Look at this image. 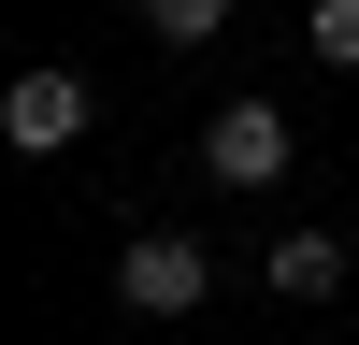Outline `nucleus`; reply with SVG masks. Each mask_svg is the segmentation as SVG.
I'll list each match as a JSON object with an SVG mask.
<instances>
[{
  "label": "nucleus",
  "mask_w": 359,
  "mask_h": 345,
  "mask_svg": "<svg viewBox=\"0 0 359 345\" xmlns=\"http://www.w3.org/2000/svg\"><path fill=\"white\" fill-rule=\"evenodd\" d=\"M316 58H331V72H359V0H316Z\"/></svg>",
  "instance_id": "nucleus-6"
},
{
  "label": "nucleus",
  "mask_w": 359,
  "mask_h": 345,
  "mask_svg": "<svg viewBox=\"0 0 359 345\" xmlns=\"http://www.w3.org/2000/svg\"><path fill=\"white\" fill-rule=\"evenodd\" d=\"M201 172H216V187H273L287 172V115L273 101H216L201 115Z\"/></svg>",
  "instance_id": "nucleus-2"
},
{
  "label": "nucleus",
  "mask_w": 359,
  "mask_h": 345,
  "mask_svg": "<svg viewBox=\"0 0 359 345\" xmlns=\"http://www.w3.org/2000/svg\"><path fill=\"white\" fill-rule=\"evenodd\" d=\"M86 115H101V101H86V72H57V58L0 86V130H15L29 158H57V144H86Z\"/></svg>",
  "instance_id": "nucleus-3"
},
{
  "label": "nucleus",
  "mask_w": 359,
  "mask_h": 345,
  "mask_svg": "<svg viewBox=\"0 0 359 345\" xmlns=\"http://www.w3.org/2000/svg\"><path fill=\"white\" fill-rule=\"evenodd\" d=\"M331 288H345V245L331 230H287L273 245V302H331Z\"/></svg>",
  "instance_id": "nucleus-4"
},
{
  "label": "nucleus",
  "mask_w": 359,
  "mask_h": 345,
  "mask_svg": "<svg viewBox=\"0 0 359 345\" xmlns=\"http://www.w3.org/2000/svg\"><path fill=\"white\" fill-rule=\"evenodd\" d=\"M201 288H216V259H201L187 230H144V245L115 259V302L130 316H201Z\"/></svg>",
  "instance_id": "nucleus-1"
},
{
  "label": "nucleus",
  "mask_w": 359,
  "mask_h": 345,
  "mask_svg": "<svg viewBox=\"0 0 359 345\" xmlns=\"http://www.w3.org/2000/svg\"><path fill=\"white\" fill-rule=\"evenodd\" d=\"M130 15L158 29V43H216V29H230V0H130Z\"/></svg>",
  "instance_id": "nucleus-5"
}]
</instances>
